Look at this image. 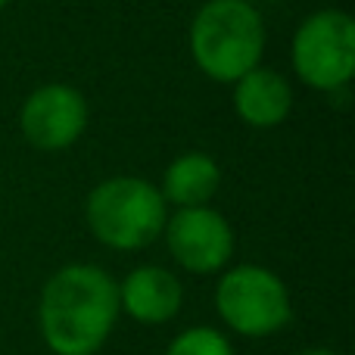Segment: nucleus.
<instances>
[{
	"mask_svg": "<svg viewBox=\"0 0 355 355\" xmlns=\"http://www.w3.org/2000/svg\"><path fill=\"white\" fill-rule=\"evenodd\" d=\"M6 3H10V0H0V10H3V6H6Z\"/></svg>",
	"mask_w": 355,
	"mask_h": 355,
	"instance_id": "obj_13",
	"label": "nucleus"
},
{
	"mask_svg": "<svg viewBox=\"0 0 355 355\" xmlns=\"http://www.w3.org/2000/svg\"><path fill=\"white\" fill-rule=\"evenodd\" d=\"M296 78L324 94L346 91L355 72V22L343 10H318L293 35Z\"/></svg>",
	"mask_w": 355,
	"mask_h": 355,
	"instance_id": "obj_5",
	"label": "nucleus"
},
{
	"mask_svg": "<svg viewBox=\"0 0 355 355\" xmlns=\"http://www.w3.org/2000/svg\"><path fill=\"white\" fill-rule=\"evenodd\" d=\"M215 309L234 334L250 340L275 337L293 318L287 284L262 265L227 268L215 287Z\"/></svg>",
	"mask_w": 355,
	"mask_h": 355,
	"instance_id": "obj_4",
	"label": "nucleus"
},
{
	"mask_svg": "<svg viewBox=\"0 0 355 355\" xmlns=\"http://www.w3.org/2000/svg\"><path fill=\"white\" fill-rule=\"evenodd\" d=\"M166 355H234L231 340L215 327H187L168 343Z\"/></svg>",
	"mask_w": 355,
	"mask_h": 355,
	"instance_id": "obj_11",
	"label": "nucleus"
},
{
	"mask_svg": "<svg viewBox=\"0 0 355 355\" xmlns=\"http://www.w3.org/2000/svg\"><path fill=\"white\" fill-rule=\"evenodd\" d=\"M162 234L172 259L187 275H218L234 256V227L209 206L178 209L166 218Z\"/></svg>",
	"mask_w": 355,
	"mask_h": 355,
	"instance_id": "obj_6",
	"label": "nucleus"
},
{
	"mask_svg": "<svg viewBox=\"0 0 355 355\" xmlns=\"http://www.w3.org/2000/svg\"><path fill=\"white\" fill-rule=\"evenodd\" d=\"M221 184V168L218 162L209 153L190 150L181 153L178 159L168 162L166 175H162V200L172 202L178 209H190V206H209Z\"/></svg>",
	"mask_w": 355,
	"mask_h": 355,
	"instance_id": "obj_10",
	"label": "nucleus"
},
{
	"mask_svg": "<svg viewBox=\"0 0 355 355\" xmlns=\"http://www.w3.org/2000/svg\"><path fill=\"white\" fill-rule=\"evenodd\" d=\"M168 218V202L159 187L137 175H116L87 193L85 221L103 246L135 252L156 243Z\"/></svg>",
	"mask_w": 355,
	"mask_h": 355,
	"instance_id": "obj_3",
	"label": "nucleus"
},
{
	"mask_svg": "<svg viewBox=\"0 0 355 355\" xmlns=\"http://www.w3.org/2000/svg\"><path fill=\"white\" fill-rule=\"evenodd\" d=\"M265 53V19L250 0H206L190 22V56L206 78L234 85Z\"/></svg>",
	"mask_w": 355,
	"mask_h": 355,
	"instance_id": "obj_2",
	"label": "nucleus"
},
{
	"mask_svg": "<svg viewBox=\"0 0 355 355\" xmlns=\"http://www.w3.org/2000/svg\"><path fill=\"white\" fill-rule=\"evenodd\" d=\"M119 315V284L91 262H75L50 275L37 302L41 337L53 355H97Z\"/></svg>",
	"mask_w": 355,
	"mask_h": 355,
	"instance_id": "obj_1",
	"label": "nucleus"
},
{
	"mask_svg": "<svg viewBox=\"0 0 355 355\" xmlns=\"http://www.w3.org/2000/svg\"><path fill=\"white\" fill-rule=\"evenodd\" d=\"M300 355H337V352H331V349H324V346H315V349H302Z\"/></svg>",
	"mask_w": 355,
	"mask_h": 355,
	"instance_id": "obj_12",
	"label": "nucleus"
},
{
	"mask_svg": "<svg viewBox=\"0 0 355 355\" xmlns=\"http://www.w3.org/2000/svg\"><path fill=\"white\" fill-rule=\"evenodd\" d=\"M290 110H293V87L275 69L256 66L234 81V112L250 128H277L281 122H287Z\"/></svg>",
	"mask_w": 355,
	"mask_h": 355,
	"instance_id": "obj_9",
	"label": "nucleus"
},
{
	"mask_svg": "<svg viewBox=\"0 0 355 355\" xmlns=\"http://www.w3.org/2000/svg\"><path fill=\"white\" fill-rule=\"evenodd\" d=\"M184 306V287L175 271L141 265L119 284V309L137 324H166Z\"/></svg>",
	"mask_w": 355,
	"mask_h": 355,
	"instance_id": "obj_8",
	"label": "nucleus"
},
{
	"mask_svg": "<svg viewBox=\"0 0 355 355\" xmlns=\"http://www.w3.org/2000/svg\"><path fill=\"white\" fill-rule=\"evenodd\" d=\"M22 137L41 153L69 150L87 128V103L69 85H44L31 91L19 112Z\"/></svg>",
	"mask_w": 355,
	"mask_h": 355,
	"instance_id": "obj_7",
	"label": "nucleus"
}]
</instances>
